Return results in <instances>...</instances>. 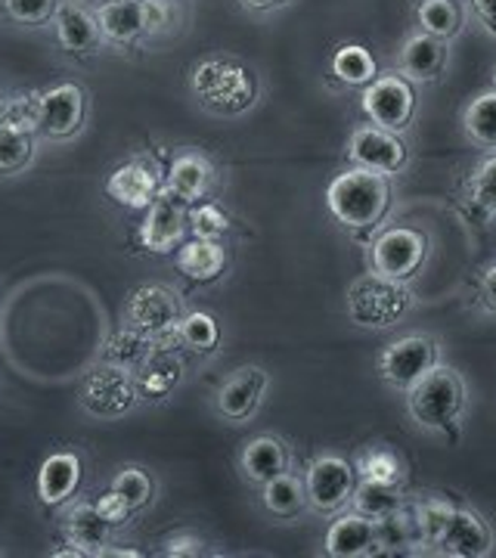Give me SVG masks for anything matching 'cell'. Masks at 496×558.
<instances>
[{"label": "cell", "mask_w": 496, "mask_h": 558, "mask_svg": "<svg viewBox=\"0 0 496 558\" xmlns=\"http://www.w3.org/2000/svg\"><path fill=\"white\" fill-rule=\"evenodd\" d=\"M326 208L348 230H373L391 208L388 174L370 168H348L326 186Z\"/></svg>", "instance_id": "1"}, {"label": "cell", "mask_w": 496, "mask_h": 558, "mask_svg": "<svg viewBox=\"0 0 496 558\" xmlns=\"http://www.w3.org/2000/svg\"><path fill=\"white\" fill-rule=\"evenodd\" d=\"M193 94L202 109L215 116H242L258 100V84L249 65L230 57H211L193 69Z\"/></svg>", "instance_id": "2"}, {"label": "cell", "mask_w": 496, "mask_h": 558, "mask_svg": "<svg viewBox=\"0 0 496 558\" xmlns=\"http://www.w3.org/2000/svg\"><path fill=\"white\" fill-rule=\"evenodd\" d=\"M407 407H410V416L416 418L422 428L447 432L462 416L465 385L453 366L435 363L413 388H407Z\"/></svg>", "instance_id": "3"}, {"label": "cell", "mask_w": 496, "mask_h": 558, "mask_svg": "<svg viewBox=\"0 0 496 558\" xmlns=\"http://www.w3.org/2000/svg\"><path fill=\"white\" fill-rule=\"evenodd\" d=\"M410 289L407 282L382 277V274H363L348 286V317L363 329H388L410 311Z\"/></svg>", "instance_id": "4"}, {"label": "cell", "mask_w": 496, "mask_h": 558, "mask_svg": "<svg viewBox=\"0 0 496 558\" xmlns=\"http://www.w3.org/2000/svg\"><path fill=\"white\" fill-rule=\"evenodd\" d=\"M140 400L137 381L131 369H121L116 363H99L87 373L81 385V407L97 418H119L134 410Z\"/></svg>", "instance_id": "5"}, {"label": "cell", "mask_w": 496, "mask_h": 558, "mask_svg": "<svg viewBox=\"0 0 496 558\" xmlns=\"http://www.w3.org/2000/svg\"><path fill=\"white\" fill-rule=\"evenodd\" d=\"M363 112L366 119L385 128V131H407L413 112H416V94L413 84L403 75H376L363 87Z\"/></svg>", "instance_id": "6"}, {"label": "cell", "mask_w": 496, "mask_h": 558, "mask_svg": "<svg viewBox=\"0 0 496 558\" xmlns=\"http://www.w3.org/2000/svg\"><path fill=\"white\" fill-rule=\"evenodd\" d=\"M428 258V236L413 227H391L373 242V274L407 282L422 270Z\"/></svg>", "instance_id": "7"}, {"label": "cell", "mask_w": 496, "mask_h": 558, "mask_svg": "<svg viewBox=\"0 0 496 558\" xmlns=\"http://www.w3.org/2000/svg\"><path fill=\"white\" fill-rule=\"evenodd\" d=\"M354 487H358V469H354V462L341 457H317L304 472L307 506L323 515L348 506Z\"/></svg>", "instance_id": "8"}, {"label": "cell", "mask_w": 496, "mask_h": 558, "mask_svg": "<svg viewBox=\"0 0 496 558\" xmlns=\"http://www.w3.org/2000/svg\"><path fill=\"white\" fill-rule=\"evenodd\" d=\"M84 112H87V97L72 81H62L35 97V128L50 140L75 137L84 128Z\"/></svg>", "instance_id": "9"}, {"label": "cell", "mask_w": 496, "mask_h": 558, "mask_svg": "<svg viewBox=\"0 0 496 558\" xmlns=\"http://www.w3.org/2000/svg\"><path fill=\"white\" fill-rule=\"evenodd\" d=\"M180 317H183V307H180L178 292L165 286H140L124 304V326H134L153 339L171 336L178 329Z\"/></svg>", "instance_id": "10"}, {"label": "cell", "mask_w": 496, "mask_h": 558, "mask_svg": "<svg viewBox=\"0 0 496 558\" xmlns=\"http://www.w3.org/2000/svg\"><path fill=\"white\" fill-rule=\"evenodd\" d=\"M437 363V341L432 336H407L391 341L378 357V376L391 388H413Z\"/></svg>", "instance_id": "11"}, {"label": "cell", "mask_w": 496, "mask_h": 558, "mask_svg": "<svg viewBox=\"0 0 496 558\" xmlns=\"http://www.w3.org/2000/svg\"><path fill=\"white\" fill-rule=\"evenodd\" d=\"M267 388H270V376L255 363H245L220 381L218 395H215V410L227 422L242 425L258 413Z\"/></svg>", "instance_id": "12"}, {"label": "cell", "mask_w": 496, "mask_h": 558, "mask_svg": "<svg viewBox=\"0 0 496 558\" xmlns=\"http://www.w3.org/2000/svg\"><path fill=\"white\" fill-rule=\"evenodd\" d=\"M186 208L190 205H183L180 199H174L165 186H161V193L156 196V202L146 208V218L140 223L137 230V240L140 245L146 248V252H153V255H168V252H174L183 236H186Z\"/></svg>", "instance_id": "13"}, {"label": "cell", "mask_w": 496, "mask_h": 558, "mask_svg": "<svg viewBox=\"0 0 496 558\" xmlns=\"http://www.w3.org/2000/svg\"><path fill=\"white\" fill-rule=\"evenodd\" d=\"M348 156L358 168H370L378 174H395L407 165V146L395 131L378 124H363L348 140Z\"/></svg>", "instance_id": "14"}, {"label": "cell", "mask_w": 496, "mask_h": 558, "mask_svg": "<svg viewBox=\"0 0 496 558\" xmlns=\"http://www.w3.org/2000/svg\"><path fill=\"white\" fill-rule=\"evenodd\" d=\"M435 546L440 549V556L484 558L494 553V531L475 509H457Z\"/></svg>", "instance_id": "15"}, {"label": "cell", "mask_w": 496, "mask_h": 558, "mask_svg": "<svg viewBox=\"0 0 496 558\" xmlns=\"http://www.w3.org/2000/svg\"><path fill=\"white\" fill-rule=\"evenodd\" d=\"M53 32H57L62 50L72 57H90L102 44L97 13L87 10L78 0H60V7L53 13Z\"/></svg>", "instance_id": "16"}, {"label": "cell", "mask_w": 496, "mask_h": 558, "mask_svg": "<svg viewBox=\"0 0 496 558\" xmlns=\"http://www.w3.org/2000/svg\"><path fill=\"white\" fill-rule=\"evenodd\" d=\"M106 193L109 199L121 205V208H131V211H146L156 196L161 193V178L159 171L146 161H128L119 165L109 180H106Z\"/></svg>", "instance_id": "17"}, {"label": "cell", "mask_w": 496, "mask_h": 558, "mask_svg": "<svg viewBox=\"0 0 496 558\" xmlns=\"http://www.w3.org/2000/svg\"><path fill=\"white\" fill-rule=\"evenodd\" d=\"M161 186L183 205H196L215 186V165L196 149H183L168 165V174L161 180Z\"/></svg>", "instance_id": "18"}, {"label": "cell", "mask_w": 496, "mask_h": 558, "mask_svg": "<svg viewBox=\"0 0 496 558\" xmlns=\"http://www.w3.org/2000/svg\"><path fill=\"white\" fill-rule=\"evenodd\" d=\"M323 549H326V556H332V558L382 556L376 521L366 519V515H360V512L338 515V519L329 524V531H326Z\"/></svg>", "instance_id": "19"}, {"label": "cell", "mask_w": 496, "mask_h": 558, "mask_svg": "<svg viewBox=\"0 0 496 558\" xmlns=\"http://www.w3.org/2000/svg\"><path fill=\"white\" fill-rule=\"evenodd\" d=\"M134 381H137L140 400L159 403V400L168 398L180 381H183V363H180V357H174V348L156 341V348L149 351V357L143 360L137 369H134Z\"/></svg>", "instance_id": "20"}, {"label": "cell", "mask_w": 496, "mask_h": 558, "mask_svg": "<svg viewBox=\"0 0 496 558\" xmlns=\"http://www.w3.org/2000/svg\"><path fill=\"white\" fill-rule=\"evenodd\" d=\"M239 472L249 484L264 487L267 481H274L282 472H289V447L277 435H258L252 438L242 453H239Z\"/></svg>", "instance_id": "21"}, {"label": "cell", "mask_w": 496, "mask_h": 558, "mask_svg": "<svg viewBox=\"0 0 496 558\" xmlns=\"http://www.w3.org/2000/svg\"><path fill=\"white\" fill-rule=\"evenodd\" d=\"M81 457L72 450H57L40 462L38 469V499L44 506L57 509L78 490L81 484Z\"/></svg>", "instance_id": "22"}, {"label": "cell", "mask_w": 496, "mask_h": 558, "mask_svg": "<svg viewBox=\"0 0 496 558\" xmlns=\"http://www.w3.org/2000/svg\"><path fill=\"white\" fill-rule=\"evenodd\" d=\"M62 534L81 556H102L106 543L112 537V524L99 515L94 502H75L62 515Z\"/></svg>", "instance_id": "23"}, {"label": "cell", "mask_w": 496, "mask_h": 558, "mask_svg": "<svg viewBox=\"0 0 496 558\" xmlns=\"http://www.w3.org/2000/svg\"><path fill=\"white\" fill-rule=\"evenodd\" d=\"M102 40L112 44H131L140 35H149V16L146 0H109L97 10Z\"/></svg>", "instance_id": "24"}, {"label": "cell", "mask_w": 496, "mask_h": 558, "mask_svg": "<svg viewBox=\"0 0 496 558\" xmlns=\"http://www.w3.org/2000/svg\"><path fill=\"white\" fill-rule=\"evenodd\" d=\"M447 65V40L419 32L400 50V75L407 81H435Z\"/></svg>", "instance_id": "25"}, {"label": "cell", "mask_w": 496, "mask_h": 558, "mask_svg": "<svg viewBox=\"0 0 496 558\" xmlns=\"http://www.w3.org/2000/svg\"><path fill=\"white\" fill-rule=\"evenodd\" d=\"M227 267V248L220 240H193L178 245V270L186 279L211 282Z\"/></svg>", "instance_id": "26"}, {"label": "cell", "mask_w": 496, "mask_h": 558, "mask_svg": "<svg viewBox=\"0 0 496 558\" xmlns=\"http://www.w3.org/2000/svg\"><path fill=\"white\" fill-rule=\"evenodd\" d=\"M261 502L264 509L279 521H289L301 515L307 509V490H304V478H298L292 472H282L274 481H267L261 487Z\"/></svg>", "instance_id": "27"}, {"label": "cell", "mask_w": 496, "mask_h": 558, "mask_svg": "<svg viewBox=\"0 0 496 558\" xmlns=\"http://www.w3.org/2000/svg\"><path fill=\"white\" fill-rule=\"evenodd\" d=\"M35 159V131L20 121H0V174H20Z\"/></svg>", "instance_id": "28"}, {"label": "cell", "mask_w": 496, "mask_h": 558, "mask_svg": "<svg viewBox=\"0 0 496 558\" xmlns=\"http://www.w3.org/2000/svg\"><path fill=\"white\" fill-rule=\"evenodd\" d=\"M351 506H354V512L376 521L391 515L395 509H400L403 506V494H400V484H382V481L358 478V487L351 494Z\"/></svg>", "instance_id": "29"}, {"label": "cell", "mask_w": 496, "mask_h": 558, "mask_svg": "<svg viewBox=\"0 0 496 558\" xmlns=\"http://www.w3.org/2000/svg\"><path fill=\"white\" fill-rule=\"evenodd\" d=\"M153 348H156V339H153V336L140 332V329H134V326H124V329H119V332H112V336H109L106 348H102V360L134 373L140 363L149 357V351H153Z\"/></svg>", "instance_id": "30"}, {"label": "cell", "mask_w": 496, "mask_h": 558, "mask_svg": "<svg viewBox=\"0 0 496 558\" xmlns=\"http://www.w3.org/2000/svg\"><path fill=\"white\" fill-rule=\"evenodd\" d=\"M332 75L348 87H366L378 75V65L373 53L360 44H344L332 57Z\"/></svg>", "instance_id": "31"}, {"label": "cell", "mask_w": 496, "mask_h": 558, "mask_svg": "<svg viewBox=\"0 0 496 558\" xmlns=\"http://www.w3.org/2000/svg\"><path fill=\"white\" fill-rule=\"evenodd\" d=\"M416 20L425 35L440 40L457 38L462 28V10L457 0H422L416 10Z\"/></svg>", "instance_id": "32"}, {"label": "cell", "mask_w": 496, "mask_h": 558, "mask_svg": "<svg viewBox=\"0 0 496 558\" xmlns=\"http://www.w3.org/2000/svg\"><path fill=\"white\" fill-rule=\"evenodd\" d=\"M462 128L472 143L484 146V149H496V90H487L469 102V109L462 116Z\"/></svg>", "instance_id": "33"}, {"label": "cell", "mask_w": 496, "mask_h": 558, "mask_svg": "<svg viewBox=\"0 0 496 558\" xmlns=\"http://www.w3.org/2000/svg\"><path fill=\"white\" fill-rule=\"evenodd\" d=\"M174 339L180 344H186L190 351H196V354H211L220 341L218 319L211 317V314H205V311H190V314L180 317Z\"/></svg>", "instance_id": "34"}, {"label": "cell", "mask_w": 496, "mask_h": 558, "mask_svg": "<svg viewBox=\"0 0 496 558\" xmlns=\"http://www.w3.org/2000/svg\"><path fill=\"white\" fill-rule=\"evenodd\" d=\"M109 487L119 497H124V502L134 512H143L156 499V481H153V475L146 469H140V465H124V469H119V475L109 481Z\"/></svg>", "instance_id": "35"}, {"label": "cell", "mask_w": 496, "mask_h": 558, "mask_svg": "<svg viewBox=\"0 0 496 558\" xmlns=\"http://www.w3.org/2000/svg\"><path fill=\"white\" fill-rule=\"evenodd\" d=\"M358 478L366 481H382V484H403L407 472H403V462L397 457L395 450L388 447H370L363 457L358 459Z\"/></svg>", "instance_id": "36"}, {"label": "cell", "mask_w": 496, "mask_h": 558, "mask_svg": "<svg viewBox=\"0 0 496 558\" xmlns=\"http://www.w3.org/2000/svg\"><path fill=\"white\" fill-rule=\"evenodd\" d=\"M453 512H457V506H453L450 499L440 497H432L413 506L419 534H422V543H425V546H435L437 539H440V534H444V527L453 519Z\"/></svg>", "instance_id": "37"}, {"label": "cell", "mask_w": 496, "mask_h": 558, "mask_svg": "<svg viewBox=\"0 0 496 558\" xmlns=\"http://www.w3.org/2000/svg\"><path fill=\"white\" fill-rule=\"evenodd\" d=\"M186 227L196 240H223L230 230V215L215 202H196L186 208Z\"/></svg>", "instance_id": "38"}, {"label": "cell", "mask_w": 496, "mask_h": 558, "mask_svg": "<svg viewBox=\"0 0 496 558\" xmlns=\"http://www.w3.org/2000/svg\"><path fill=\"white\" fill-rule=\"evenodd\" d=\"M469 199L487 215H496V156L481 161L469 178Z\"/></svg>", "instance_id": "39"}, {"label": "cell", "mask_w": 496, "mask_h": 558, "mask_svg": "<svg viewBox=\"0 0 496 558\" xmlns=\"http://www.w3.org/2000/svg\"><path fill=\"white\" fill-rule=\"evenodd\" d=\"M60 0H3V13L20 25L38 28L44 22H53Z\"/></svg>", "instance_id": "40"}, {"label": "cell", "mask_w": 496, "mask_h": 558, "mask_svg": "<svg viewBox=\"0 0 496 558\" xmlns=\"http://www.w3.org/2000/svg\"><path fill=\"white\" fill-rule=\"evenodd\" d=\"M161 556L168 558H198L205 556V537L196 531H178L161 543Z\"/></svg>", "instance_id": "41"}, {"label": "cell", "mask_w": 496, "mask_h": 558, "mask_svg": "<svg viewBox=\"0 0 496 558\" xmlns=\"http://www.w3.org/2000/svg\"><path fill=\"white\" fill-rule=\"evenodd\" d=\"M94 506H97L99 515L109 521L112 527H121V524H128V521L137 515V512H134V509L124 502V497H119L112 487H109V490H106V494H102V497H99Z\"/></svg>", "instance_id": "42"}, {"label": "cell", "mask_w": 496, "mask_h": 558, "mask_svg": "<svg viewBox=\"0 0 496 558\" xmlns=\"http://www.w3.org/2000/svg\"><path fill=\"white\" fill-rule=\"evenodd\" d=\"M472 7H475V16L484 25V32L496 38V0H472Z\"/></svg>", "instance_id": "43"}, {"label": "cell", "mask_w": 496, "mask_h": 558, "mask_svg": "<svg viewBox=\"0 0 496 558\" xmlns=\"http://www.w3.org/2000/svg\"><path fill=\"white\" fill-rule=\"evenodd\" d=\"M481 299L491 311H496V264H491L481 277Z\"/></svg>", "instance_id": "44"}, {"label": "cell", "mask_w": 496, "mask_h": 558, "mask_svg": "<svg viewBox=\"0 0 496 558\" xmlns=\"http://www.w3.org/2000/svg\"><path fill=\"white\" fill-rule=\"evenodd\" d=\"M249 10H279V7H286L289 0H242Z\"/></svg>", "instance_id": "45"}, {"label": "cell", "mask_w": 496, "mask_h": 558, "mask_svg": "<svg viewBox=\"0 0 496 558\" xmlns=\"http://www.w3.org/2000/svg\"><path fill=\"white\" fill-rule=\"evenodd\" d=\"M10 112H13V100H7V97L0 94V121L10 119Z\"/></svg>", "instance_id": "46"}, {"label": "cell", "mask_w": 496, "mask_h": 558, "mask_svg": "<svg viewBox=\"0 0 496 558\" xmlns=\"http://www.w3.org/2000/svg\"><path fill=\"white\" fill-rule=\"evenodd\" d=\"M494 90H496V72H494Z\"/></svg>", "instance_id": "47"}]
</instances>
